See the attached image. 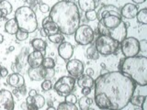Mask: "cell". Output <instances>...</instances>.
<instances>
[{
    "instance_id": "obj_1",
    "label": "cell",
    "mask_w": 147,
    "mask_h": 110,
    "mask_svg": "<svg viewBox=\"0 0 147 110\" xmlns=\"http://www.w3.org/2000/svg\"><path fill=\"white\" fill-rule=\"evenodd\" d=\"M94 99L102 110H121L129 105L136 84L121 72H108L94 82Z\"/></svg>"
},
{
    "instance_id": "obj_2",
    "label": "cell",
    "mask_w": 147,
    "mask_h": 110,
    "mask_svg": "<svg viewBox=\"0 0 147 110\" xmlns=\"http://www.w3.org/2000/svg\"><path fill=\"white\" fill-rule=\"evenodd\" d=\"M49 13L51 20L57 25L62 34L73 35L80 26V12L74 1H59Z\"/></svg>"
},
{
    "instance_id": "obj_3",
    "label": "cell",
    "mask_w": 147,
    "mask_h": 110,
    "mask_svg": "<svg viewBox=\"0 0 147 110\" xmlns=\"http://www.w3.org/2000/svg\"><path fill=\"white\" fill-rule=\"evenodd\" d=\"M119 68L123 74L131 79L136 85L141 86L147 85V58L145 56L121 59Z\"/></svg>"
},
{
    "instance_id": "obj_4",
    "label": "cell",
    "mask_w": 147,
    "mask_h": 110,
    "mask_svg": "<svg viewBox=\"0 0 147 110\" xmlns=\"http://www.w3.org/2000/svg\"><path fill=\"white\" fill-rule=\"evenodd\" d=\"M18 29L28 33H33L38 29V20L35 12L28 6L18 7L15 12V17Z\"/></svg>"
},
{
    "instance_id": "obj_5",
    "label": "cell",
    "mask_w": 147,
    "mask_h": 110,
    "mask_svg": "<svg viewBox=\"0 0 147 110\" xmlns=\"http://www.w3.org/2000/svg\"><path fill=\"white\" fill-rule=\"evenodd\" d=\"M95 47L99 54L103 56H109L117 52L119 43L108 35H100L96 40Z\"/></svg>"
},
{
    "instance_id": "obj_6",
    "label": "cell",
    "mask_w": 147,
    "mask_h": 110,
    "mask_svg": "<svg viewBox=\"0 0 147 110\" xmlns=\"http://www.w3.org/2000/svg\"><path fill=\"white\" fill-rule=\"evenodd\" d=\"M76 82V78L72 76H63L55 82L54 90L59 95L65 96L71 94L73 90L75 89Z\"/></svg>"
},
{
    "instance_id": "obj_7",
    "label": "cell",
    "mask_w": 147,
    "mask_h": 110,
    "mask_svg": "<svg viewBox=\"0 0 147 110\" xmlns=\"http://www.w3.org/2000/svg\"><path fill=\"white\" fill-rule=\"evenodd\" d=\"M95 33L92 28L88 25H81L75 32V40L78 44L86 46L94 40Z\"/></svg>"
},
{
    "instance_id": "obj_8",
    "label": "cell",
    "mask_w": 147,
    "mask_h": 110,
    "mask_svg": "<svg viewBox=\"0 0 147 110\" xmlns=\"http://www.w3.org/2000/svg\"><path fill=\"white\" fill-rule=\"evenodd\" d=\"M121 49L125 58L137 56L140 52V44L134 37H128L124 39L121 43Z\"/></svg>"
},
{
    "instance_id": "obj_9",
    "label": "cell",
    "mask_w": 147,
    "mask_h": 110,
    "mask_svg": "<svg viewBox=\"0 0 147 110\" xmlns=\"http://www.w3.org/2000/svg\"><path fill=\"white\" fill-rule=\"evenodd\" d=\"M15 101L10 91L2 89L0 90V110H14Z\"/></svg>"
},
{
    "instance_id": "obj_10",
    "label": "cell",
    "mask_w": 147,
    "mask_h": 110,
    "mask_svg": "<svg viewBox=\"0 0 147 110\" xmlns=\"http://www.w3.org/2000/svg\"><path fill=\"white\" fill-rule=\"evenodd\" d=\"M108 36H109L110 38H112L113 40H117L119 43H121V41L127 38V26L126 23L122 21L119 24L113 28V29L108 30Z\"/></svg>"
},
{
    "instance_id": "obj_11",
    "label": "cell",
    "mask_w": 147,
    "mask_h": 110,
    "mask_svg": "<svg viewBox=\"0 0 147 110\" xmlns=\"http://www.w3.org/2000/svg\"><path fill=\"white\" fill-rule=\"evenodd\" d=\"M121 16L118 10H111L102 19L99 20L103 23V25L107 28L108 30L113 29L117 27L119 23L121 22Z\"/></svg>"
},
{
    "instance_id": "obj_12",
    "label": "cell",
    "mask_w": 147,
    "mask_h": 110,
    "mask_svg": "<svg viewBox=\"0 0 147 110\" xmlns=\"http://www.w3.org/2000/svg\"><path fill=\"white\" fill-rule=\"evenodd\" d=\"M66 70L72 77L78 78L84 73V64L80 60H69L66 63Z\"/></svg>"
},
{
    "instance_id": "obj_13",
    "label": "cell",
    "mask_w": 147,
    "mask_h": 110,
    "mask_svg": "<svg viewBox=\"0 0 147 110\" xmlns=\"http://www.w3.org/2000/svg\"><path fill=\"white\" fill-rule=\"evenodd\" d=\"M58 54L59 56L64 61H69L71 60L74 54V47L70 42L63 41L61 44H59L58 47Z\"/></svg>"
},
{
    "instance_id": "obj_14",
    "label": "cell",
    "mask_w": 147,
    "mask_h": 110,
    "mask_svg": "<svg viewBox=\"0 0 147 110\" xmlns=\"http://www.w3.org/2000/svg\"><path fill=\"white\" fill-rule=\"evenodd\" d=\"M43 53L40 52H37V50H34L31 53L29 54L28 56V63L30 68H37L41 66L42 64V61H43Z\"/></svg>"
},
{
    "instance_id": "obj_15",
    "label": "cell",
    "mask_w": 147,
    "mask_h": 110,
    "mask_svg": "<svg viewBox=\"0 0 147 110\" xmlns=\"http://www.w3.org/2000/svg\"><path fill=\"white\" fill-rule=\"evenodd\" d=\"M138 12V8L136 5L132 3L125 4V6H123L121 10V16L127 19H131V18L136 17Z\"/></svg>"
},
{
    "instance_id": "obj_16",
    "label": "cell",
    "mask_w": 147,
    "mask_h": 110,
    "mask_svg": "<svg viewBox=\"0 0 147 110\" xmlns=\"http://www.w3.org/2000/svg\"><path fill=\"white\" fill-rule=\"evenodd\" d=\"M42 30H44L45 34L47 36H51L53 34H56L59 32V29L57 25L54 22L51 20V18L48 17H46L44 19L42 20Z\"/></svg>"
},
{
    "instance_id": "obj_17",
    "label": "cell",
    "mask_w": 147,
    "mask_h": 110,
    "mask_svg": "<svg viewBox=\"0 0 147 110\" xmlns=\"http://www.w3.org/2000/svg\"><path fill=\"white\" fill-rule=\"evenodd\" d=\"M7 82L13 88H18V87L25 85V79L18 72H13L12 74L8 75Z\"/></svg>"
},
{
    "instance_id": "obj_18",
    "label": "cell",
    "mask_w": 147,
    "mask_h": 110,
    "mask_svg": "<svg viewBox=\"0 0 147 110\" xmlns=\"http://www.w3.org/2000/svg\"><path fill=\"white\" fill-rule=\"evenodd\" d=\"M30 79L32 81H41L44 80L45 75V68L42 66L37 67V68H30L28 72Z\"/></svg>"
},
{
    "instance_id": "obj_19",
    "label": "cell",
    "mask_w": 147,
    "mask_h": 110,
    "mask_svg": "<svg viewBox=\"0 0 147 110\" xmlns=\"http://www.w3.org/2000/svg\"><path fill=\"white\" fill-rule=\"evenodd\" d=\"M94 82L95 80L89 75H86L83 73L82 75H80L77 79V85L80 87H88V88H92L94 86Z\"/></svg>"
},
{
    "instance_id": "obj_20",
    "label": "cell",
    "mask_w": 147,
    "mask_h": 110,
    "mask_svg": "<svg viewBox=\"0 0 147 110\" xmlns=\"http://www.w3.org/2000/svg\"><path fill=\"white\" fill-rule=\"evenodd\" d=\"M18 30L20 29H18V25L15 18H10L5 24V30L10 35H16Z\"/></svg>"
},
{
    "instance_id": "obj_21",
    "label": "cell",
    "mask_w": 147,
    "mask_h": 110,
    "mask_svg": "<svg viewBox=\"0 0 147 110\" xmlns=\"http://www.w3.org/2000/svg\"><path fill=\"white\" fill-rule=\"evenodd\" d=\"M78 7L82 11L87 12L96 8L95 0H78Z\"/></svg>"
},
{
    "instance_id": "obj_22",
    "label": "cell",
    "mask_w": 147,
    "mask_h": 110,
    "mask_svg": "<svg viewBox=\"0 0 147 110\" xmlns=\"http://www.w3.org/2000/svg\"><path fill=\"white\" fill-rule=\"evenodd\" d=\"M12 10H13L12 5L8 1H7V0H1L0 1V11H1L4 18L7 15H9V14H11Z\"/></svg>"
},
{
    "instance_id": "obj_23",
    "label": "cell",
    "mask_w": 147,
    "mask_h": 110,
    "mask_svg": "<svg viewBox=\"0 0 147 110\" xmlns=\"http://www.w3.org/2000/svg\"><path fill=\"white\" fill-rule=\"evenodd\" d=\"M31 46L33 47L34 50H37V52H45L46 47H47V44L46 42L41 39H34L31 41Z\"/></svg>"
},
{
    "instance_id": "obj_24",
    "label": "cell",
    "mask_w": 147,
    "mask_h": 110,
    "mask_svg": "<svg viewBox=\"0 0 147 110\" xmlns=\"http://www.w3.org/2000/svg\"><path fill=\"white\" fill-rule=\"evenodd\" d=\"M111 10H118V8L115 6H113V5H107V6H104L101 7L99 10L96 12V17H98V21L102 19V18Z\"/></svg>"
},
{
    "instance_id": "obj_25",
    "label": "cell",
    "mask_w": 147,
    "mask_h": 110,
    "mask_svg": "<svg viewBox=\"0 0 147 110\" xmlns=\"http://www.w3.org/2000/svg\"><path fill=\"white\" fill-rule=\"evenodd\" d=\"M78 101V104H79V107L81 110H87L89 107H90V105H92V103H93V100H92L91 98H89L88 96H86L84 95L83 97H81L79 100H77Z\"/></svg>"
},
{
    "instance_id": "obj_26",
    "label": "cell",
    "mask_w": 147,
    "mask_h": 110,
    "mask_svg": "<svg viewBox=\"0 0 147 110\" xmlns=\"http://www.w3.org/2000/svg\"><path fill=\"white\" fill-rule=\"evenodd\" d=\"M86 53V57L90 60H98L99 58V55H100L98 52V50L96 49L95 44L91 45L89 48H87Z\"/></svg>"
},
{
    "instance_id": "obj_27",
    "label": "cell",
    "mask_w": 147,
    "mask_h": 110,
    "mask_svg": "<svg viewBox=\"0 0 147 110\" xmlns=\"http://www.w3.org/2000/svg\"><path fill=\"white\" fill-rule=\"evenodd\" d=\"M136 18H137V21L141 23V24L146 25L147 24V9L142 8L140 11H138L136 15Z\"/></svg>"
},
{
    "instance_id": "obj_28",
    "label": "cell",
    "mask_w": 147,
    "mask_h": 110,
    "mask_svg": "<svg viewBox=\"0 0 147 110\" xmlns=\"http://www.w3.org/2000/svg\"><path fill=\"white\" fill-rule=\"evenodd\" d=\"M48 39L51 42H53L54 44H61L64 40V36H63V34L61 33V32H58L56 34L48 36Z\"/></svg>"
},
{
    "instance_id": "obj_29",
    "label": "cell",
    "mask_w": 147,
    "mask_h": 110,
    "mask_svg": "<svg viewBox=\"0 0 147 110\" xmlns=\"http://www.w3.org/2000/svg\"><path fill=\"white\" fill-rule=\"evenodd\" d=\"M56 110H78V108L76 107V105L66 103L65 101L63 103H60Z\"/></svg>"
},
{
    "instance_id": "obj_30",
    "label": "cell",
    "mask_w": 147,
    "mask_h": 110,
    "mask_svg": "<svg viewBox=\"0 0 147 110\" xmlns=\"http://www.w3.org/2000/svg\"><path fill=\"white\" fill-rule=\"evenodd\" d=\"M41 66L44 67L45 69H53L55 66V62H54V60L53 58L46 57V58H43Z\"/></svg>"
},
{
    "instance_id": "obj_31",
    "label": "cell",
    "mask_w": 147,
    "mask_h": 110,
    "mask_svg": "<svg viewBox=\"0 0 147 110\" xmlns=\"http://www.w3.org/2000/svg\"><path fill=\"white\" fill-rule=\"evenodd\" d=\"M146 95H135L132 96L131 98L130 103H131L132 105H136V107H141V105L144 102V100L145 99Z\"/></svg>"
},
{
    "instance_id": "obj_32",
    "label": "cell",
    "mask_w": 147,
    "mask_h": 110,
    "mask_svg": "<svg viewBox=\"0 0 147 110\" xmlns=\"http://www.w3.org/2000/svg\"><path fill=\"white\" fill-rule=\"evenodd\" d=\"M34 104L36 105V107H38L39 109L41 108V107H43L44 105H45V98L41 95L37 94L34 96Z\"/></svg>"
},
{
    "instance_id": "obj_33",
    "label": "cell",
    "mask_w": 147,
    "mask_h": 110,
    "mask_svg": "<svg viewBox=\"0 0 147 110\" xmlns=\"http://www.w3.org/2000/svg\"><path fill=\"white\" fill-rule=\"evenodd\" d=\"M28 37H29V33L22 30H18L16 33V39L18 41H24L28 39Z\"/></svg>"
},
{
    "instance_id": "obj_34",
    "label": "cell",
    "mask_w": 147,
    "mask_h": 110,
    "mask_svg": "<svg viewBox=\"0 0 147 110\" xmlns=\"http://www.w3.org/2000/svg\"><path fill=\"white\" fill-rule=\"evenodd\" d=\"M86 17L87 20L89 21H95L96 19H98V17H96V12L94 10H89L86 12Z\"/></svg>"
},
{
    "instance_id": "obj_35",
    "label": "cell",
    "mask_w": 147,
    "mask_h": 110,
    "mask_svg": "<svg viewBox=\"0 0 147 110\" xmlns=\"http://www.w3.org/2000/svg\"><path fill=\"white\" fill-rule=\"evenodd\" d=\"M55 75V71L54 69H45V75H44V80H51L53 79Z\"/></svg>"
},
{
    "instance_id": "obj_36",
    "label": "cell",
    "mask_w": 147,
    "mask_h": 110,
    "mask_svg": "<svg viewBox=\"0 0 147 110\" xmlns=\"http://www.w3.org/2000/svg\"><path fill=\"white\" fill-rule=\"evenodd\" d=\"M53 87V84L51 80H44L41 82V88L43 91H50Z\"/></svg>"
},
{
    "instance_id": "obj_37",
    "label": "cell",
    "mask_w": 147,
    "mask_h": 110,
    "mask_svg": "<svg viewBox=\"0 0 147 110\" xmlns=\"http://www.w3.org/2000/svg\"><path fill=\"white\" fill-rule=\"evenodd\" d=\"M65 97V102L66 103H69V104H74V105H76V103L77 102V98H76V96L74 95V94H69L67 95L64 96Z\"/></svg>"
},
{
    "instance_id": "obj_38",
    "label": "cell",
    "mask_w": 147,
    "mask_h": 110,
    "mask_svg": "<svg viewBox=\"0 0 147 110\" xmlns=\"http://www.w3.org/2000/svg\"><path fill=\"white\" fill-rule=\"evenodd\" d=\"M98 32H99V34H100V35H108V29L103 25V23L101 22V21L98 22Z\"/></svg>"
},
{
    "instance_id": "obj_39",
    "label": "cell",
    "mask_w": 147,
    "mask_h": 110,
    "mask_svg": "<svg viewBox=\"0 0 147 110\" xmlns=\"http://www.w3.org/2000/svg\"><path fill=\"white\" fill-rule=\"evenodd\" d=\"M39 8H40V12H42V13H48V12H50V9H51L49 5L45 4V3H42V2H40V6H39Z\"/></svg>"
},
{
    "instance_id": "obj_40",
    "label": "cell",
    "mask_w": 147,
    "mask_h": 110,
    "mask_svg": "<svg viewBox=\"0 0 147 110\" xmlns=\"http://www.w3.org/2000/svg\"><path fill=\"white\" fill-rule=\"evenodd\" d=\"M139 44H140V50L142 52H146L147 50V41L145 40H142L141 41H139Z\"/></svg>"
},
{
    "instance_id": "obj_41",
    "label": "cell",
    "mask_w": 147,
    "mask_h": 110,
    "mask_svg": "<svg viewBox=\"0 0 147 110\" xmlns=\"http://www.w3.org/2000/svg\"><path fill=\"white\" fill-rule=\"evenodd\" d=\"M27 4L29 5V7H30L32 10H33V8L37 7V5H38V0H26Z\"/></svg>"
},
{
    "instance_id": "obj_42",
    "label": "cell",
    "mask_w": 147,
    "mask_h": 110,
    "mask_svg": "<svg viewBox=\"0 0 147 110\" xmlns=\"http://www.w3.org/2000/svg\"><path fill=\"white\" fill-rule=\"evenodd\" d=\"M18 93H20V95H22V96H24V95H27V93H28L27 90H26V86H25V85H22V86H20V87H18Z\"/></svg>"
},
{
    "instance_id": "obj_43",
    "label": "cell",
    "mask_w": 147,
    "mask_h": 110,
    "mask_svg": "<svg viewBox=\"0 0 147 110\" xmlns=\"http://www.w3.org/2000/svg\"><path fill=\"white\" fill-rule=\"evenodd\" d=\"M0 75L1 77H7L8 75V70L7 68H1L0 70Z\"/></svg>"
},
{
    "instance_id": "obj_44",
    "label": "cell",
    "mask_w": 147,
    "mask_h": 110,
    "mask_svg": "<svg viewBox=\"0 0 147 110\" xmlns=\"http://www.w3.org/2000/svg\"><path fill=\"white\" fill-rule=\"evenodd\" d=\"M81 93L84 95H88L91 93V88H88V87H83L82 88V92Z\"/></svg>"
},
{
    "instance_id": "obj_45",
    "label": "cell",
    "mask_w": 147,
    "mask_h": 110,
    "mask_svg": "<svg viewBox=\"0 0 147 110\" xmlns=\"http://www.w3.org/2000/svg\"><path fill=\"white\" fill-rule=\"evenodd\" d=\"M27 109L28 110H39V108L36 107L35 104H29V105H27Z\"/></svg>"
},
{
    "instance_id": "obj_46",
    "label": "cell",
    "mask_w": 147,
    "mask_h": 110,
    "mask_svg": "<svg viewBox=\"0 0 147 110\" xmlns=\"http://www.w3.org/2000/svg\"><path fill=\"white\" fill-rule=\"evenodd\" d=\"M86 75H89V76H93L94 74V70L92 68H87L86 70Z\"/></svg>"
},
{
    "instance_id": "obj_47",
    "label": "cell",
    "mask_w": 147,
    "mask_h": 110,
    "mask_svg": "<svg viewBox=\"0 0 147 110\" xmlns=\"http://www.w3.org/2000/svg\"><path fill=\"white\" fill-rule=\"evenodd\" d=\"M142 105V110H147V96L145 97V99L144 100V102L141 105Z\"/></svg>"
},
{
    "instance_id": "obj_48",
    "label": "cell",
    "mask_w": 147,
    "mask_h": 110,
    "mask_svg": "<svg viewBox=\"0 0 147 110\" xmlns=\"http://www.w3.org/2000/svg\"><path fill=\"white\" fill-rule=\"evenodd\" d=\"M37 94H38V93H37V90H35V89H30V92H29V95L30 96H32V97H34V96Z\"/></svg>"
},
{
    "instance_id": "obj_49",
    "label": "cell",
    "mask_w": 147,
    "mask_h": 110,
    "mask_svg": "<svg viewBox=\"0 0 147 110\" xmlns=\"http://www.w3.org/2000/svg\"><path fill=\"white\" fill-rule=\"evenodd\" d=\"M11 68H12V71L14 72H18V71H20V69H18V67H17V65L15 64V62H14L12 65H11Z\"/></svg>"
},
{
    "instance_id": "obj_50",
    "label": "cell",
    "mask_w": 147,
    "mask_h": 110,
    "mask_svg": "<svg viewBox=\"0 0 147 110\" xmlns=\"http://www.w3.org/2000/svg\"><path fill=\"white\" fill-rule=\"evenodd\" d=\"M131 1L135 4H142V3H144L146 0H131Z\"/></svg>"
},
{
    "instance_id": "obj_51",
    "label": "cell",
    "mask_w": 147,
    "mask_h": 110,
    "mask_svg": "<svg viewBox=\"0 0 147 110\" xmlns=\"http://www.w3.org/2000/svg\"><path fill=\"white\" fill-rule=\"evenodd\" d=\"M13 95H15L16 96H20V93H18V88H14V90H13Z\"/></svg>"
},
{
    "instance_id": "obj_52",
    "label": "cell",
    "mask_w": 147,
    "mask_h": 110,
    "mask_svg": "<svg viewBox=\"0 0 147 110\" xmlns=\"http://www.w3.org/2000/svg\"><path fill=\"white\" fill-rule=\"evenodd\" d=\"M3 41H4V36L1 33H0V44H1Z\"/></svg>"
},
{
    "instance_id": "obj_53",
    "label": "cell",
    "mask_w": 147,
    "mask_h": 110,
    "mask_svg": "<svg viewBox=\"0 0 147 110\" xmlns=\"http://www.w3.org/2000/svg\"><path fill=\"white\" fill-rule=\"evenodd\" d=\"M107 72H108V71H107V70H105V69H104V70H101L100 74H105V73H107Z\"/></svg>"
},
{
    "instance_id": "obj_54",
    "label": "cell",
    "mask_w": 147,
    "mask_h": 110,
    "mask_svg": "<svg viewBox=\"0 0 147 110\" xmlns=\"http://www.w3.org/2000/svg\"><path fill=\"white\" fill-rule=\"evenodd\" d=\"M14 50H15V47H14V46H10V47H9V49H8L9 52H13Z\"/></svg>"
},
{
    "instance_id": "obj_55",
    "label": "cell",
    "mask_w": 147,
    "mask_h": 110,
    "mask_svg": "<svg viewBox=\"0 0 147 110\" xmlns=\"http://www.w3.org/2000/svg\"><path fill=\"white\" fill-rule=\"evenodd\" d=\"M40 33H41V36H42V37H46V36H47V35L45 34V32H44V30H41Z\"/></svg>"
},
{
    "instance_id": "obj_56",
    "label": "cell",
    "mask_w": 147,
    "mask_h": 110,
    "mask_svg": "<svg viewBox=\"0 0 147 110\" xmlns=\"http://www.w3.org/2000/svg\"><path fill=\"white\" fill-rule=\"evenodd\" d=\"M46 110H56V109H55L53 107H48L47 109H46Z\"/></svg>"
},
{
    "instance_id": "obj_57",
    "label": "cell",
    "mask_w": 147,
    "mask_h": 110,
    "mask_svg": "<svg viewBox=\"0 0 147 110\" xmlns=\"http://www.w3.org/2000/svg\"><path fill=\"white\" fill-rule=\"evenodd\" d=\"M3 16H2V13H1V11H0V20H2L3 19Z\"/></svg>"
},
{
    "instance_id": "obj_58",
    "label": "cell",
    "mask_w": 147,
    "mask_h": 110,
    "mask_svg": "<svg viewBox=\"0 0 147 110\" xmlns=\"http://www.w3.org/2000/svg\"><path fill=\"white\" fill-rule=\"evenodd\" d=\"M134 110H142V108H135Z\"/></svg>"
},
{
    "instance_id": "obj_59",
    "label": "cell",
    "mask_w": 147,
    "mask_h": 110,
    "mask_svg": "<svg viewBox=\"0 0 147 110\" xmlns=\"http://www.w3.org/2000/svg\"><path fill=\"white\" fill-rule=\"evenodd\" d=\"M87 110H95V109H93V108H90V107H89V108L87 109Z\"/></svg>"
},
{
    "instance_id": "obj_60",
    "label": "cell",
    "mask_w": 147,
    "mask_h": 110,
    "mask_svg": "<svg viewBox=\"0 0 147 110\" xmlns=\"http://www.w3.org/2000/svg\"><path fill=\"white\" fill-rule=\"evenodd\" d=\"M1 68H2V66H1V64H0V70H1Z\"/></svg>"
},
{
    "instance_id": "obj_61",
    "label": "cell",
    "mask_w": 147,
    "mask_h": 110,
    "mask_svg": "<svg viewBox=\"0 0 147 110\" xmlns=\"http://www.w3.org/2000/svg\"><path fill=\"white\" fill-rule=\"evenodd\" d=\"M101 110H102V109H101Z\"/></svg>"
}]
</instances>
